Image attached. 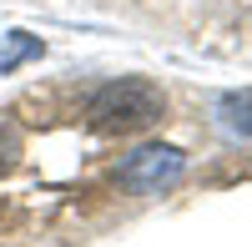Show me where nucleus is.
Wrapping results in <instances>:
<instances>
[{"instance_id": "4", "label": "nucleus", "mask_w": 252, "mask_h": 247, "mask_svg": "<svg viewBox=\"0 0 252 247\" xmlns=\"http://www.w3.org/2000/svg\"><path fill=\"white\" fill-rule=\"evenodd\" d=\"M40 51V40H31V35H10L5 40V51H0V71H15L26 56H35Z\"/></svg>"}, {"instance_id": "3", "label": "nucleus", "mask_w": 252, "mask_h": 247, "mask_svg": "<svg viewBox=\"0 0 252 247\" xmlns=\"http://www.w3.org/2000/svg\"><path fill=\"white\" fill-rule=\"evenodd\" d=\"M222 116H227V126L252 136V91H232V96H222Z\"/></svg>"}, {"instance_id": "2", "label": "nucleus", "mask_w": 252, "mask_h": 247, "mask_svg": "<svg viewBox=\"0 0 252 247\" xmlns=\"http://www.w3.org/2000/svg\"><path fill=\"white\" fill-rule=\"evenodd\" d=\"M182 167H187V156L177 147H141L121 167V182L136 187V192H161V187H172V182L182 177Z\"/></svg>"}, {"instance_id": "1", "label": "nucleus", "mask_w": 252, "mask_h": 247, "mask_svg": "<svg viewBox=\"0 0 252 247\" xmlns=\"http://www.w3.org/2000/svg\"><path fill=\"white\" fill-rule=\"evenodd\" d=\"M166 116V96L161 86H152L146 76H121L111 86H101L86 106V126L101 131V136H131V131H146Z\"/></svg>"}, {"instance_id": "5", "label": "nucleus", "mask_w": 252, "mask_h": 247, "mask_svg": "<svg viewBox=\"0 0 252 247\" xmlns=\"http://www.w3.org/2000/svg\"><path fill=\"white\" fill-rule=\"evenodd\" d=\"M15 156H20V136H15V126H0V177L15 167Z\"/></svg>"}]
</instances>
